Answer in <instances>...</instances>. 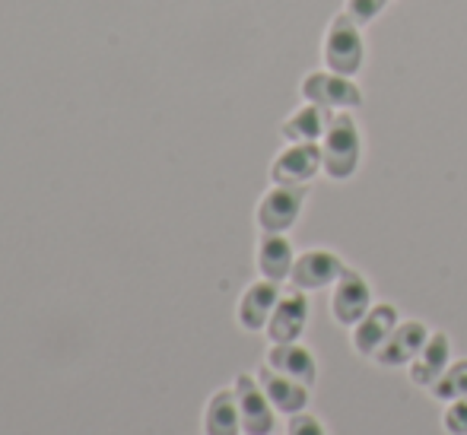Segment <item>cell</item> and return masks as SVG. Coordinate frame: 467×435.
I'll list each match as a JSON object with an SVG mask.
<instances>
[{"mask_svg":"<svg viewBox=\"0 0 467 435\" xmlns=\"http://www.w3.org/2000/svg\"><path fill=\"white\" fill-rule=\"evenodd\" d=\"M359 156H363V137H359L357 118L350 111H334L325 137H321L325 175L334 181H347L359 169Z\"/></svg>","mask_w":467,"mask_h":435,"instance_id":"cell-1","label":"cell"},{"mask_svg":"<svg viewBox=\"0 0 467 435\" xmlns=\"http://www.w3.org/2000/svg\"><path fill=\"white\" fill-rule=\"evenodd\" d=\"M363 32H359V23L350 19L347 13H337L327 26V36H325V64L331 74L340 77H353L359 74L363 67Z\"/></svg>","mask_w":467,"mask_h":435,"instance_id":"cell-2","label":"cell"},{"mask_svg":"<svg viewBox=\"0 0 467 435\" xmlns=\"http://www.w3.org/2000/svg\"><path fill=\"white\" fill-rule=\"evenodd\" d=\"M302 203H306V184H274L258 203L261 233L286 235L299 220Z\"/></svg>","mask_w":467,"mask_h":435,"instance_id":"cell-3","label":"cell"},{"mask_svg":"<svg viewBox=\"0 0 467 435\" xmlns=\"http://www.w3.org/2000/svg\"><path fill=\"white\" fill-rule=\"evenodd\" d=\"M235 398H239L242 432L245 435H271L277 426V410L267 400L258 375H239L235 378Z\"/></svg>","mask_w":467,"mask_h":435,"instance_id":"cell-4","label":"cell"},{"mask_svg":"<svg viewBox=\"0 0 467 435\" xmlns=\"http://www.w3.org/2000/svg\"><path fill=\"white\" fill-rule=\"evenodd\" d=\"M372 308V289L366 283L363 274L347 267L340 274V280L334 283V293H331V315L337 325L353 327L366 318V312Z\"/></svg>","mask_w":467,"mask_h":435,"instance_id":"cell-5","label":"cell"},{"mask_svg":"<svg viewBox=\"0 0 467 435\" xmlns=\"http://www.w3.org/2000/svg\"><path fill=\"white\" fill-rule=\"evenodd\" d=\"M302 96L306 102H315L331 111H350L363 105V89L340 74H312L302 80Z\"/></svg>","mask_w":467,"mask_h":435,"instance_id":"cell-6","label":"cell"},{"mask_svg":"<svg viewBox=\"0 0 467 435\" xmlns=\"http://www.w3.org/2000/svg\"><path fill=\"white\" fill-rule=\"evenodd\" d=\"M344 261L334 252H325V248H315V252L299 254L293 264V274H289V283L302 293H315V289L334 286L344 274Z\"/></svg>","mask_w":467,"mask_h":435,"instance_id":"cell-7","label":"cell"},{"mask_svg":"<svg viewBox=\"0 0 467 435\" xmlns=\"http://www.w3.org/2000/svg\"><path fill=\"white\" fill-rule=\"evenodd\" d=\"M318 172H325L321 143H293L289 150H283L271 166L274 184H306Z\"/></svg>","mask_w":467,"mask_h":435,"instance_id":"cell-8","label":"cell"},{"mask_svg":"<svg viewBox=\"0 0 467 435\" xmlns=\"http://www.w3.org/2000/svg\"><path fill=\"white\" fill-rule=\"evenodd\" d=\"M430 340V331H426L423 321H404L391 331V337L381 344L379 353L372 356L381 368H404L417 359V353L423 349V344Z\"/></svg>","mask_w":467,"mask_h":435,"instance_id":"cell-9","label":"cell"},{"mask_svg":"<svg viewBox=\"0 0 467 435\" xmlns=\"http://www.w3.org/2000/svg\"><path fill=\"white\" fill-rule=\"evenodd\" d=\"M308 325V299L302 289L283 293L271 321H267V337L271 344H296Z\"/></svg>","mask_w":467,"mask_h":435,"instance_id":"cell-10","label":"cell"},{"mask_svg":"<svg viewBox=\"0 0 467 435\" xmlns=\"http://www.w3.org/2000/svg\"><path fill=\"white\" fill-rule=\"evenodd\" d=\"M258 381H261L267 400H271L277 413L296 417V413H302L308 407V391H312V388H306L302 381L277 372V368H271L267 362H265V368H258Z\"/></svg>","mask_w":467,"mask_h":435,"instance_id":"cell-11","label":"cell"},{"mask_svg":"<svg viewBox=\"0 0 467 435\" xmlns=\"http://www.w3.org/2000/svg\"><path fill=\"white\" fill-rule=\"evenodd\" d=\"M398 325H400L398 308L388 306V302L372 306L369 312H366V318L359 321V325H353V349H357L359 356H375Z\"/></svg>","mask_w":467,"mask_h":435,"instance_id":"cell-12","label":"cell"},{"mask_svg":"<svg viewBox=\"0 0 467 435\" xmlns=\"http://www.w3.org/2000/svg\"><path fill=\"white\" fill-rule=\"evenodd\" d=\"M280 295H283L280 283H274V280L252 283L239 302V325L245 327V331H267V321H271Z\"/></svg>","mask_w":467,"mask_h":435,"instance_id":"cell-13","label":"cell"},{"mask_svg":"<svg viewBox=\"0 0 467 435\" xmlns=\"http://www.w3.org/2000/svg\"><path fill=\"white\" fill-rule=\"evenodd\" d=\"M451 366V340L449 334H430V340L410 362V381L420 388H432L442 372Z\"/></svg>","mask_w":467,"mask_h":435,"instance_id":"cell-14","label":"cell"},{"mask_svg":"<svg viewBox=\"0 0 467 435\" xmlns=\"http://www.w3.org/2000/svg\"><path fill=\"white\" fill-rule=\"evenodd\" d=\"M267 366L302 381L306 388H315V381H318V362H315L312 349H306L299 340L296 344H274L267 349Z\"/></svg>","mask_w":467,"mask_h":435,"instance_id":"cell-15","label":"cell"},{"mask_svg":"<svg viewBox=\"0 0 467 435\" xmlns=\"http://www.w3.org/2000/svg\"><path fill=\"white\" fill-rule=\"evenodd\" d=\"M203 435H245L242 432V413L235 388H223L210 398L203 410Z\"/></svg>","mask_w":467,"mask_h":435,"instance_id":"cell-16","label":"cell"},{"mask_svg":"<svg viewBox=\"0 0 467 435\" xmlns=\"http://www.w3.org/2000/svg\"><path fill=\"white\" fill-rule=\"evenodd\" d=\"M331 115H334L331 109H321V105L308 102V105H302L299 111H293V115L283 121L280 134L286 137L289 143H318L321 137H325Z\"/></svg>","mask_w":467,"mask_h":435,"instance_id":"cell-17","label":"cell"},{"mask_svg":"<svg viewBox=\"0 0 467 435\" xmlns=\"http://www.w3.org/2000/svg\"><path fill=\"white\" fill-rule=\"evenodd\" d=\"M293 245H289L286 235H277V233H265L258 245V270L265 280H274V283H283L289 280L293 274Z\"/></svg>","mask_w":467,"mask_h":435,"instance_id":"cell-18","label":"cell"},{"mask_svg":"<svg viewBox=\"0 0 467 435\" xmlns=\"http://www.w3.org/2000/svg\"><path fill=\"white\" fill-rule=\"evenodd\" d=\"M430 394L436 400H442V404H451V400L467 398V359L451 362V366L442 372V378L430 388Z\"/></svg>","mask_w":467,"mask_h":435,"instance_id":"cell-19","label":"cell"},{"mask_svg":"<svg viewBox=\"0 0 467 435\" xmlns=\"http://www.w3.org/2000/svg\"><path fill=\"white\" fill-rule=\"evenodd\" d=\"M385 6H388V0H347L344 13L350 19H357L359 26H366V23H372V19L379 16Z\"/></svg>","mask_w":467,"mask_h":435,"instance_id":"cell-20","label":"cell"},{"mask_svg":"<svg viewBox=\"0 0 467 435\" xmlns=\"http://www.w3.org/2000/svg\"><path fill=\"white\" fill-rule=\"evenodd\" d=\"M442 430L445 435H467V398L451 400L442 417Z\"/></svg>","mask_w":467,"mask_h":435,"instance_id":"cell-21","label":"cell"},{"mask_svg":"<svg viewBox=\"0 0 467 435\" xmlns=\"http://www.w3.org/2000/svg\"><path fill=\"white\" fill-rule=\"evenodd\" d=\"M286 435H327L325 426H321L318 417H312V413H296V417H289L286 423Z\"/></svg>","mask_w":467,"mask_h":435,"instance_id":"cell-22","label":"cell"}]
</instances>
